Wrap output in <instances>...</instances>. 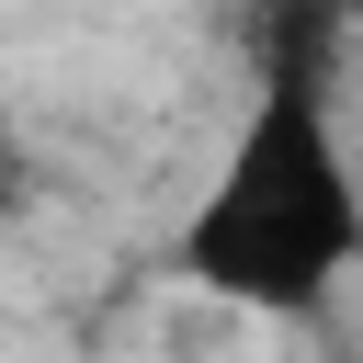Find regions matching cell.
<instances>
[{
	"label": "cell",
	"mask_w": 363,
	"mask_h": 363,
	"mask_svg": "<svg viewBox=\"0 0 363 363\" xmlns=\"http://www.w3.org/2000/svg\"><path fill=\"white\" fill-rule=\"evenodd\" d=\"M0 204H11V147H0Z\"/></svg>",
	"instance_id": "cell-2"
},
{
	"label": "cell",
	"mask_w": 363,
	"mask_h": 363,
	"mask_svg": "<svg viewBox=\"0 0 363 363\" xmlns=\"http://www.w3.org/2000/svg\"><path fill=\"white\" fill-rule=\"evenodd\" d=\"M170 272L238 318H318L363 272V159L318 57H272L250 79L238 136L170 227Z\"/></svg>",
	"instance_id": "cell-1"
}]
</instances>
